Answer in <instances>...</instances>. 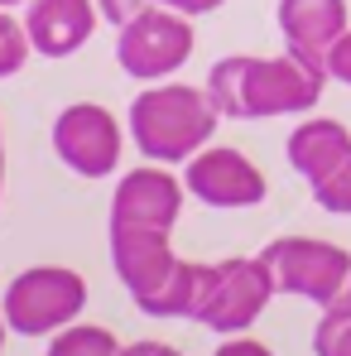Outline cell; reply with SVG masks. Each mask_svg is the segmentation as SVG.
Returning <instances> with one entry per match:
<instances>
[{"mask_svg":"<svg viewBox=\"0 0 351 356\" xmlns=\"http://www.w3.org/2000/svg\"><path fill=\"white\" fill-rule=\"evenodd\" d=\"M0 188H5V159H0Z\"/></svg>","mask_w":351,"mask_h":356,"instance_id":"obj_27","label":"cell"},{"mask_svg":"<svg viewBox=\"0 0 351 356\" xmlns=\"http://www.w3.org/2000/svg\"><path fill=\"white\" fill-rule=\"evenodd\" d=\"M207 289H212V265L178 260V270L164 280V289L145 298V303H140V313H149V318H193V323H197Z\"/></svg>","mask_w":351,"mask_h":356,"instance_id":"obj_14","label":"cell"},{"mask_svg":"<svg viewBox=\"0 0 351 356\" xmlns=\"http://www.w3.org/2000/svg\"><path fill=\"white\" fill-rule=\"evenodd\" d=\"M217 120L222 111L212 106L207 87L159 82L130 102V140L140 145V154L149 164H183L197 149H207Z\"/></svg>","mask_w":351,"mask_h":356,"instance_id":"obj_2","label":"cell"},{"mask_svg":"<svg viewBox=\"0 0 351 356\" xmlns=\"http://www.w3.org/2000/svg\"><path fill=\"white\" fill-rule=\"evenodd\" d=\"M5 332H10V318H5V308H0V347H5Z\"/></svg>","mask_w":351,"mask_h":356,"instance_id":"obj_24","label":"cell"},{"mask_svg":"<svg viewBox=\"0 0 351 356\" xmlns=\"http://www.w3.org/2000/svg\"><path fill=\"white\" fill-rule=\"evenodd\" d=\"M111 265L125 280V289L135 298V308L149 294L164 289V280L178 270V255L169 245V232H149V227H111Z\"/></svg>","mask_w":351,"mask_h":356,"instance_id":"obj_10","label":"cell"},{"mask_svg":"<svg viewBox=\"0 0 351 356\" xmlns=\"http://www.w3.org/2000/svg\"><path fill=\"white\" fill-rule=\"evenodd\" d=\"M327 87V67L298 58L284 49V58H231L212 63L207 72V97L227 120H270V116H298L313 111Z\"/></svg>","mask_w":351,"mask_h":356,"instance_id":"obj_1","label":"cell"},{"mask_svg":"<svg viewBox=\"0 0 351 356\" xmlns=\"http://www.w3.org/2000/svg\"><path fill=\"white\" fill-rule=\"evenodd\" d=\"M154 5H164V10H178V15H212V10H222L227 0H154Z\"/></svg>","mask_w":351,"mask_h":356,"instance_id":"obj_22","label":"cell"},{"mask_svg":"<svg viewBox=\"0 0 351 356\" xmlns=\"http://www.w3.org/2000/svg\"><path fill=\"white\" fill-rule=\"evenodd\" d=\"M120 356H183V352H174L169 342H130V347H120Z\"/></svg>","mask_w":351,"mask_h":356,"instance_id":"obj_23","label":"cell"},{"mask_svg":"<svg viewBox=\"0 0 351 356\" xmlns=\"http://www.w3.org/2000/svg\"><path fill=\"white\" fill-rule=\"evenodd\" d=\"M313 356H351V308L347 303L323 308V318L313 327Z\"/></svg>","mask_w":351,"mask_h":356,"instance_id":"obj_16","label":"cell"},{"mask_svg":"<svg viewBox=\"0 0 351 356\" xmlns=\"http://www.w3.org/2000/svg\"><path fill=\"white\" fill-rule=\"evenodd\" d=\"M5 318L10 332L24 337H54L63 327H72L87 308V280L67 265H34L24 275L10 280L5 289Z\"/></svg>","mask_w":351,"mask_h":356,"instance_id":"obj_3","label":"cell"},{"mask_svg":"<svg viewBox=\"0 0 351 356\" xmlns=\"http://www.w3.org/2000/svg\"><path fill=\"white\" fill-rule=\"evenodd\" d=\"M34 54V44H29V29L10 15V10H0V77H15L24 63Z\"/></svg>","mask_w":351,"mask_h":356,"instance_id":"obj_18","label":"cell"},{"mask_svg":"<svg viewBox=\"0 0 351 356\" xmlns=\"http://www.w3.org/2000/svg\"><path fill=\"white\" fill-rule=\"evenodd\" d=\"M293 174H303L308 183H318L323 174H332L342 159L351 154V130L342 120H327V116H313V120H298L284 145Z\"/></svg>","mask_w":351,"mask_h":356,"instance_id":"obj_13","label":"cell"},{"mask_svg":"<svg viewBox=\"0 0 351 356\" xmlns=\"http://www.w3.org/2000/svg\"><path fill=\"white\" fill-rule=\"evenodd\" d=\"M193 24L188 15L149 5L145 15H135L125 29L116 34V63L120 72H130L135 82H164L174 77L183 63L193 58Z\"/></svg>","mask_w":351,"mask_h":356,"instance_id":"obj_5","label":"cell"},{"mask_svg":"<svg viewBox=\"0 0 351 356\" xmlns=\"http://www.w3.org/2000/svg\"><path fill=\"white\" fill-rule=\"evenodd\" d=\"M212 356H275V352H270L265 342H255V337H240V332H236V337H227Z\"/></svg>","mask_w":351,"mask_h":356,"instance_id":"obj_21","label":"cell"},{"mask_svg":"<svg viewBox=\"0 0 351 356\" xmlns=\"http://www.w3.org/2000/svg\"><path fill=\"white\" fill-rule=\"evenodd\" d=\"M120 120L97 102H72L54 120V154L77 178H106L120 164Z\"/></svg>","mask_w":351,"mask_h":356,"instance_id":"obj_7","label":"cell"},{"mask_svg":"<svg viewBox=\"0 0 351 356\" xmlns=\"http://www.w3.org/2000/svg\"><path fill=\"white\" fill-rule=\"evenodd\" d=\"M260 260L270 265V280L279 294L293 298H308L318 308H332L342 303L347 294V280H351V255L332 241H318V236H279L260 250Z\"/></svg>","mask_w":351,"mask_h":356,"instance_id":"obj_4","label":"cell"},{"mask_svg":"<svg viewBox=\"0 0 351 356\" xmlns=\"http://www.w3.org/2000/svg\"><path fill=\"white\" fill-rule=\"evenodd\" d=\"M183 212V183L164 164H140L116 183L111 193V227H149V232H174Z\"/></svg>","mask_w":351,"mask_h":356,"instance_id":"obj_9","label":"cell"},{"mask_svg":"<svg viewBox=\"0 0 351 356\" xmlns=\"http://www.w3.org/2000/svg\"><path fill=\"white\" fill-rule=\"evenodd\" d=\"M308 188H313V202H318L323 212L351 217V154L332 169V174H323L318 183H308Z\"/></svg>","mask_w":351,"mask_h":356,"instance_id":"obj_17","label":"cell"},{"mask_svg":"<svg viewBox=\"0 0 351 356\" xmlns=\"http://www.w3.org/2000/svg\"><path fill=\"white\" fill-rule=\"evenodd\" d=\"M279 294L275 289V280H270V265L255 255H231V260H222V265H212V289L202 298V313H197V323L202 327H212V332H222V337H236V332H245L265 308H270V298Z\"/></svg>","mask_w":351,"mask_h":356,"instance_id":"obj_6","label":"cell"},{"mask_svg":"<svg viewBox=\"0 0 351 356\" xmlns=\"http://www.w3.org/2000/svg\"><path fill=\"white\" fill-rule=\"evenodd\" d=\"M10 5H29V0H0V10H10Z\"/></svg>","mask_w":351,"mask_h":356,"instance_id":"obj_25","label":"cell"},{"mask_svg":"<svg viewBox=\"0 0 351 356\" xmlns=\"http://www.w3.org/2000/svg\"><path fill=\"white\" fill-rule=\"evenodd\" d=\"M97 0H29V15H24V29H29V44L34 54L44 58H67L77 54L92 29H97Z\"/></svg>","mask_w":351,"mask_h":356,"instance_id":"obj_12","label":"cell"},{"mask_svg":"<svg viewBox=\"0 0 351 356\" xmlns=\"http://www.w3.org/2000/svg\"><path fill=\"white\" fill-rule=\"evenodd\" d=\"M327 77L342 82V87H351V29L332 44V54H327Z\"/></svg>","mask_w":351,"mask_h":356,"instance_id":"obj_20","label":"cell"},{"mask_svg":"<svg viewBox=\"0 0 351 356\" xmlns=\"http://www.w3.org/2000/svg\"><path fill=\"white\" fill-rule=\"evenodd\" d=\"M154 0H97V10H101V19L106 24H116V29H125L135 15H145Z\"/></svg>","mask_w":351,"mask_h":356,"instance_id":"obj_19","label":"cell"},{"mask_svg":"<svg viewBox=\"0 0 351 356\" xmlns=\"http://www.w3.org/2000/svg\"><path fill=\"white\" fill-rule=\"evenodd\" d=\"M49 356H120V342L111 337V327H97V323H72L54 332Z\"/></svg>","mask_w":351,"mask_h":356,"instance_id":"obj_15","label":"cell"},{"mask_svg":"<svg viewBox=\"0 0 351 356\" xmlns=\"http://www.w3.org/2000/svg\"><path fill=\"white\" fill-rule=\"evenodd\" d=\"M183 188H188L197 202L222 207V212L255 207V202H265V193H270L265 174H260L240 149H231V145H207V149H197V154L188 159V169H183Z\"/></svg>","mask_w":351,"mask_h":356,"instance_id":"obj_8","label":"cell"},{"mask_svg":"<svg viewBox=\"0 0 351 356\" xmlns=\"http://www.w3.org/2000/svg\"><path fill=\"white\" fill-rule=\"evenodd\" d=\"M342 303H347V308H351V280H347V294H342Z\"/></svg>","mask_w":351,"mask_h":356,"instance_id":"obj_26","label":"cell"},{"mask_svg":"<svg viewBox=\"0 0 351 356\" xmlns=\"http://www.w3.org/2000/svg\"><path fill=\"white\" fill-rule=\"evenodd\" d=\"M279 19V34H284V49L298 58L327 67L332 44L347 34V0H279L275 10Z\"/></svg>","mask_w":351,"mask_h":356,"instance_id":"obj_11","label":"cell"}]
</instances>
